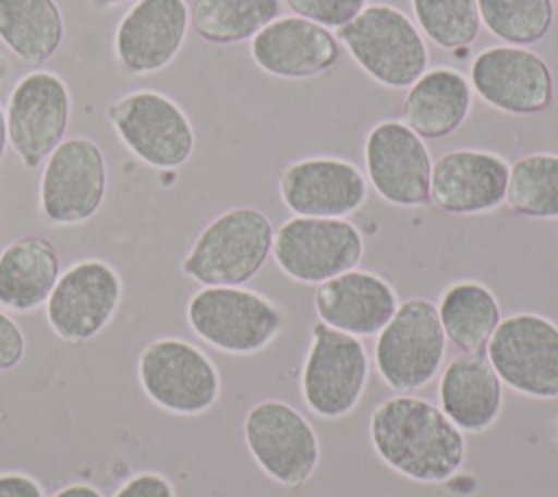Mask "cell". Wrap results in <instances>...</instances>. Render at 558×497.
I'll use <instances>...</instances> for the list:
<instances>
[{"mask_svg":"<svg viewBox=\"0 0 558 497\" xmlns=\"http://www.w3.org/2000/svg\"><path fill=\"white\" fill-rule=\"evenodd\" d=\"M442 357L445 331L436 305L418 296L399 303L375 340L379 377L397 392H414L438 375Z\"/></svg>","mask_w":558,"mask_h":497,"instance_id":"obj_5","label":"cell"},{"mask_svg":"<svg viewBox=\"0 0 558 497\" xmlns=\"http://www.w3.org/2000/svg\"><path fill=\"white\" fill-rule=\"evenodd\" d=\"M368 432L375 453L414 482H445L464 462V434L440 408L412 395L384 399L371 414Z\"/></svg>","mask_w":558,"mask_h":497,"instance_id":"obj_1","label":"cell"},{"mask_svg":"<svg viewBox=\"0 0 558 497\" xmlns=\"http://www.w3.org/2000/svg\"><path fill=\"white\" fill-rule=\"evenodd\" d=\"M471 85L484 102L517 116L541 113L554 98L549 65L523 46L484 48L471 63Z\"/></svg>","mask_w":558,"mask_h":497,"instance_id":"obj_16","label":"cell"},{"mask_svg":"<svg viewBox=\"0 0 558 497\" xmlns=\"http://www.w3.org/2000/svg\"><path fill=\"white\" fill-rule=\"evenodd\" d=\"M556 434H558V425H556Z\"/></svg>","mask_w":558,"mask_h":497,"instance_id":"obj_39","label":"cell"},{"mask_svg":"<svg viewBox=\"0 0 558 497\" xmlns=\"http://www.w3.org/2000/svg\"><path fill=\"white\" fill-rule=\"evenodd\" d=\"M418 28L442 50L466 48L480 33L477 0H412Z\"/></svg>","mask_w":558,"mask_h":497,"instance_id":"obj_30","label":"cell"},{"mask_svg":"<svg viewBox=\"0 0 558 497\" xmlns=\"http://www.w3.org/2000/svg\"><path fill=\"white\" fill-rule=\"evenodd\" d=\"M244 440L259 469L283 486L305 484L320 460L318 436L310 421L277 399L248 410Z\"/></svg>","mask_w":558,"mask_h":497,"instance_id":"obj_13","label":"cell"},{"mask_svg":"<svg viewBox=\"0 0 558 497\" xmlns=\"http://www.w3.org/2000/svg\"><path fill=\"white\" fill-rule=\"evenodd\" d=\"M279 194L296 216L344 218L364 205L368 187L364 174L351 161L307 157L283 168Z\"/></svg>","mask_w":558,"mask_h":497,"instance_id":"obj_18","label":"cell"},{"mask_svg":"<svg viewBox=\"0 0 558 497\" xmlns=\"http://www.w3.org/2000/svg\"><path fill=\"white\" fill-rule=\"evenodd\" d=\"M272 238V222L264 211L227 209L198 233L181 270L203 286H242L268 259Z\"/></svg>","mask_w":558,"mask_h":497,"instance_id":"obj_2","label":"cell"},{"mask_svg":"<svg viewBox=\"0 0 558 497\" xmlns=\"http://www.w3.org/2000/svg\"><path fill=\"white\" fill-rule=\"evenodd\" d=\"M57 0H0V41L24 63H46L63 44Z\"/></svg>","mask_w":558,"mask_h":497,"instance_id":"obj_25","label":"cell"},{"mask_svg":"<svg viewBox=\"0 0 558 497\" xmlns=\"http://www.w3.org/2000/svg\"><path fill=\"white\" fill-rule=\"evenodd\" d=\"M438 399L460 432H484L501 412L504 386L486 355L462 353L445 366Z\"/></svg>","mask_w":558,"mask_h":497,"instance_id":"obj_22","label":"cell"},{"mask_svg":"<svg viewBox=\"0 0 558 497\" xmlns=\"http://www.w3.org/2000/svg\"><path fill=\"white\" fill-rule=\"evenodd\" d=\"M480 22L508 46L541 41L554 22L551 0H477Z\"/></svg>","mask_w":558,"mask_h":497,"instance_id":"obj_29","label":"cell"},{"mask_svg":"<svg viewBox=\"0 0 558 497\" xmlns=\"http://www.w3.org/2000/svg\"><path fill=\"white\" fill-rule=\"evenodd\" d=\"M471 109L469 81L451 70L436 68L421 74L403 100V124L418 137L440 140L451 135Z\"/></svg>","mask_w":558,"mask_h":497,"instance_id":"obj_24","label":"cell"},{"mask_svg":"<svg viewBox=\"0 0 558 497\" xmlns=\"http://www.w3.org/2000/svg\"><path fill=\"white\" fill-rule=\"evenodd\" d=\"M59 275V251L48 238H15L0 253V305L17 314L46 305Z\"/></svg>","mask_w":558,"mask_h":497,"instance_id":"obj_23","label":"cell"},{"mask_svg":"<svg viewBox=\"0 0 558 497\" xmlns=\"http://www.w3.org/2000/svg\"><path fill=\"white\" fill-rule=\"evenodd\" d=\"M364 163L375 192L399 207H421L432 201V157L408 124L384 120L364 142Z\"/></svg>","mask_w":558,"mask_h":497,"instance_id":"obj_15","label":"cell"},{"mask_svg":"<svg viewBox=\"0 0 558 497\" xmlns=\"http://www.w3.org/2000/svg\"><path fill=\"white\" fill-rule=\"evenodd\" d=\"M52 497H102V493L89 484H70L54 493Z\"/></svg>","mask_w":558,"mask_h":497,"instance_id":"obj_35","label":"cell"},{"mask_svg":"<svg viewBox=\"0 0 558 497\" xmlns=\"http://www.w3.org/2000/svg\"><path fill=\"white\" fill-rule=\"evenodd\" d=\"M368 355L357 336L316 323L301 373L305 405L323 419L349 414L364 395Z\"/></svg>","mask_w":558,"mask_h":497,"instance_id":"obj_9","label":"cell"},{"mask_svg":"<svg viewBox=\"0 0 558 497\" xmlns=\"http://www.w3.org/2000/svg\"><path fill=\"white\" fill-rule=\"evenodd\" d=\"M113 497H174V488L159 473H137L126 480Z\"/></svg>","mask_w":558,"mask_h":497,"instance_id":"obj_33","label":"cell"},{"mask_svg":"<svg viewBox=\"0 0 558 497\" xmlns=\"http://www.w3.org/2000/svg\"><path fill=\"white\" fill-rule=\"evenodd\" d=\"M94 2L100 4V7H118V4H122L126 0H94Z\"/></svg>","mask_w":558,"mask_h":497,"instance_id":"obj_37","label":"cell"},{"mask_svg":"<svg viewBox=\"0 0 558 497\" xmlns=\"http://www.w3.org/2000/svg\"><path fill=\"white\" fill-rule=\"evenodd\" d=\"M501 384L534 399H558V325L541 314L504 318L486 344Z\"/></svg>","mask_w":558,"mask_h":497,"instance_id":"obj_8","label":"cell"},{"mask_svg":"<svg viewBox=\"0 0 558 497\" xmlns=\"http://www.w3.org/2000/svg\"><path fill=\"white\" fill-rule=\"evenodd\" d=\"M122 301V279L105 259H81L63 270L46 301L50 329L65 342L98 336Z\"/></svg>","mask_w":558,"mask_h":497,"instance_id":"obj_14","label":"cell"},{"mask_svg":"<svg viewBox=\"0 0 558 497\" xmlns=\"http://www.w3.org/2000/svg\"><path fill=\"white\" fill-rule=\"evenodd\" d=\"M187 28L185 0H135L116 26V61L129 74L159 72L181 52Z\"/></svg>","mask_w":558,"mask_h":497,"instance_id":"obj_17","label":"cell"},{"mask_svg":"<svg viewBox=\"0 0 558 497\" xmlns=\"http://www.w3.org/2000/svg\"><path fill=\"white\" fill-rule=\"evenodd\" d=\"M510 166L488 150L458 148L432 163L429 196L447 214H484L506 201Z\"/></svg>","mask_w":558,"mask_h":497,"instance_id":"obj_19","label":"cell"},{"mask_svg":"<svg viewBox=\"0 0 558 497\" xmlns=\"http://www.w3.org/2000/svg\"><path fill=\"white\" fill-rule=\"evenodd\" d=\"M251 57L272 76L310 78L336 63L338 41L329 28L301 15H286L251 37Z\"/></svg>","mask_w":558,"mask_h":497,"instance_id":"obj_20","label":"cell"},{"mask_svg":"<svg viewBox=\"0 0 558 497\" xmlns=\"http://www.w3.org/2000/svg\"><path fill=\"white\" fill-rule=\"evenodd\" d=\"M270 253L290 279L323 283L357 266L364 240L360 229L344 218L294 216L277 229Z\"/></svg>","mask_w":558,"mask_h":497,"instance_id":"obj_11","label":"cell"},{"mask_svg":"<svg viewBox=\"0 0 558 497\" xmlns=\"http://www.w3.org/2000/svg\"><path fill=\"white\" fill-rule=\"evenodd\" d=\"M105 194L107 161L100 146L83 135L65 137L41 170V216L50 225H81L100 209Z\"/></svg>","mask_w":558,"mask_h":497,"instance_id":"obj_10","label":"cell"},{"mask_svg":"<svg viewBox=\"0 0 558 497\" xmlns=\"http://www.w3.org/2000/svg\"><path fill=\"white\" fill-rule=\"evenodd\" d=\"M506 203L525 218H558V155L534 153L510 166Z\"/></svg>","mask_w":558,"mask_h":497,"instance_id":"obj_28","label":"cell"},{"mask_svg":"<svg viewBox=\"0 0 558 497\" xmlns=\"http://www.w3.org/2000/svg\"><path fill=\"white\" fill-rule=\"evenodd\" d=\"M353 61L386 87H410L427 70L429 52L414 22L392 4H366L338 28Z\"/></svg>","mask_w":558,"mask_h":497,"instance_id":"obj_3","label":"cell"},{"mask_svg":"<svg viewBox=\"0 0 558 497\" xmlns=\"http://www.w3.org/2000/svg\"><path fill=\"white\" fill-rule=\"evenodd\" d=\"M7 144H9V133H7V116H4V109L0 107V163H2V157H4V150H7Z\"/></svg>","mask_w":558,"mask_h":497,"instance_id":"obj_36","label":"cell"},{"mask_svg":"<svg viewBox=\"0 0 558 497\" xmlns=\"http://www.w3.org/2000/svg\"><path fill=\"white\" fill-rule=\"evenodd\" d=\"M137 377L146 397L174 414H203L220 397L216 364L181 338L148 342L137 360Z\"/></svg>","mask_w":558,"mask_h":497,"instance_id":"obj_7","label":"cell"},{"mask_svg":"<svg viewBox=\"0 0 558 497\" xmlns=\"http://www.w3.org/2000/svg\"><path fill=\"white\" fill-rule=\"evenodd\" d=\"M556 7H558V0H556Z\"/></svg>","mask_w":558,"mask_h":497,"instance_id":"obj_40","label":"cell"},{"mask_svg":"<svg viewBox=\"0 0 558 497\" xmlns=\"http://www.w3.org/2000/svg\"><path fill=\"white\" fill-rule=\"evenodd\" d=\"M288 7L325 28H340L351 22L364 7L366 0H286Z\"/></svg>","mask_w":558,"mask_h":497,"instance_id":"obj_31","label":"cell"},{"mask_svg":"<svg viewBox=\"0 0 558 497\" xmlns=\"http://www.w3.org/2000/svg\"><path fill=\"white\" fill-rule=\"evenodd\" d=\"M0 497H44L37 480L24 473H2L0 475Z\"/></svg>","mask_w":558,"mask_h":497,"instance_id":"obj_34","label":"cell"},{"mask_svg":"<svg viewBox=\"0 0 558 497\" xmlns=\"http://www.w3.org/2000/svg\"><path fill=\"white\" fill-rule=\"evenodd\" d=\"M7 76V63H4V59L0 57V81Z\"/></svg>","mask_w":558,"mask_h":497,"instance_id":"obj_38","label":"cell"},{"mask_svg":"<svg viewBox=\"0 0 558 497\" xmlns=\"http://www.w3.org/2000/svg\"><path fill=\"white\" fill-rule=\"evenodd\" d=\"M438 318L445 338L462 353H482L501 323L495 294L477 281L449 286L438 303Z\"/></svg>","mask_w":558,"mask_h":497,"instance_id":"obj_26","label":"cell"},{"mask_svg":"<svg viewBox=\"0 0 558 497\" xmlns=\"http://www.w3.org/2000/svg\"><path fill=\"white\" fill-rule=\"evenodd\" d=\"M26 353V338L22 327L0 310V373L15 368Z\"/></svg>","mask_w":558,"mask_h":497,"instance_id":"obj_32","label":"cell"},{"mask_svg":"<svg viewBox=\"0 0 558 497\" xmlns=\"http://www.w3.org/2000/svg\"><path fill=\"white\" fill-rule=\"evenodd\" d=\"M314 307L320 323L360 338L379 334L397 312L399 299L379 275L347 270L318 283Z\"/></svg>","mask_w":558,"mask_h":497,"instance_id":"obj_21","label":"cell"},{"mask_svg":"<svg viewBox=\"0 0 558 497\" xmlns=\"http://www.w3.org/2000/svg\"><path fill=\"white\" fill-rule=\"evenodd\" d=\"M118 140L146 166L174 170L194 153V126L185 111L166 94L137 89L107 107Z\"/></svg>","mask_w":558,"mask_h":497,"instance_id":"obj_6","label":"cell"},{"mask_svg":"<svg viewBox=\"0 0 558 497\" xmlns=\"http://www.w3.org/2000/svg\"><path fill=\"white\" fill-rule=\"evenodd\" d=\"M281 9V0H192L190 24L209 44H238L257 35Z\"/></svg>","mask_w":558,"mask_h":497,"instance_id":"obj_27","label":"cell"},{"mask_svg":"<svg viewBox=\"0 0 558 497\" xmlns=\"http://www.w3.org/2000/svg\"><path fill=\"white\" fill-rule=\"evenodd\" d=\"M185 318L203 342L231 355L264 351L283 325L270 299L240 286H205L187 301Z\"/></svg>","mask_w":558,"mask_h":497,"instance_id":"obj_4","label":"cell"},{"mask_svg":"<svg viewBox=\"0 0 558 497\" xmlns=\"http://www.w3.org/2000/svg\"><path fill=\"white\" fill-rule=\"evenodd\" d=\"M9 144L22 166L35 170L65 140L72 98L65 81L48 70L26 72L7 102Z\"/></svg>","mask_w":558,"mask_h":497,"instance_id":"obj_12","label":"cell"}]
</instances>
